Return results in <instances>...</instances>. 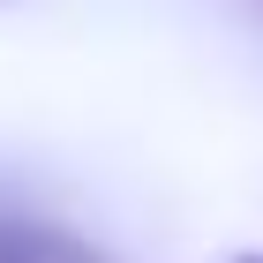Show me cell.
Wrapping results in <instances>:
<instances>
[{
  "label": "cell",
  "instance_id": "6da1fadb",
  "mask_svg": "<svg viewBox=\"0 0 263 263\" xmlns=\"http://www.w3.org/2000/svg\"><path fill=\"white\" fill-rule=\"evenodd\" d=\"M241 263H263V256H241Z\"/></svg>",
  "mask_w": 263,
  "mask_h": 263
}]
</instances>
